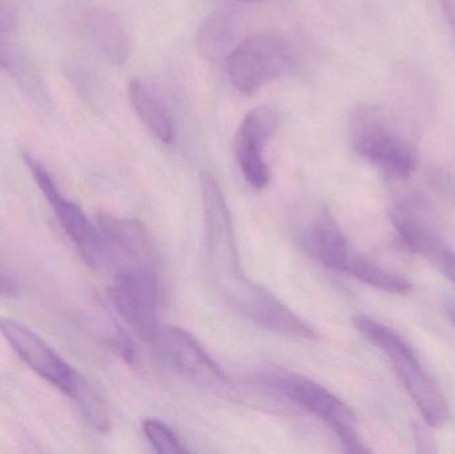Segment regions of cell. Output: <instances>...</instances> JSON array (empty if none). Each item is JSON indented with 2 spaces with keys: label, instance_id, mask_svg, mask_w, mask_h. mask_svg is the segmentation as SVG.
I'll list each match as a JSON object with an SVG mask.
<instances>
[{
  "label": "cell",
  "instance_id": "obj_10",
  "mask_svg": "<svg viewBox=\"0 0 455 454\" xmlns=\"http://www.w3.org/2000/svg\"><path fill=\"white\" fill-rule=\"evenodd\" d=\"M157 340H160L168 362L184 378L205 389L221 391L227 388L226 373L188 332L181 328L167 327L160 331Z\"/></svg>",
  "mask_w": 455,
  "mask_h": 454
},
{
  "label": "cell",
  "instance_id": "obj_5",
  "mask_svg": "<svg viewBox=\"0 0 455 454\" xmlns=\"http://www.w3.org/2000/svg\"><path fill=\"white\" fill-rule=\"evenodd\" d=\"M293 64L294 51L291 43L272 32L243 37L226 61L230 82L248 96L283 76Z\"/></svg>",
  "mask_w": 455,
  "mask_h": 454
},
{
  "label": "cell",
  "instance_id": "obj_17",
  "mask_svg": "<svg viewBox=\"0 0 455 454\" xmlns=\"http://www.w3.org/2000/svg\"><path fill=\"white\" fill-rule=\"evenodd\" d=\"M345 275L390 295H406L411 291V284L408 280L387 271L379 264L358 255L357 252L353 255L352 260L347 264Z\"/></svg>",
  "mask_w": 455,
  "mask_h": 454
},
{
  "label": "cell",
  "instance_id": "obj_22",
  "mask_svg": "<svg viewBox=\"0 0 455 454\" xmlns=\"http://www.w3.org/2000/svg\"><path fill=\"white\" fill-rule=\"evenodd\" d=\"M446 315H448L449 320H451V324L455 327V301H449L445 306Z\"/></svg>",
  "mask_w": 455,
  "mask_h": 454
},
{
  "label": "cell",
  "instance_id": "obj_23",
  "mask_svg": "<svg viewBox=\"0 0 455 454\" xmlns=\"http://www.w3.org/2000/svg\"><path fill=\"white\" fill-rule=\"evenodd\" d=\"M235 2L257 3V2H264V0H235Z\"/></svg>",
  "mask_w": 455,
  "mask_h": 454
},
{
  "label": "cell",
  "instance_id": "obj_3",
  "mask_svg": "<svg viewBox=\"0 0 455 454\" xmlns=\"http://www.w3.org/2000/svg\"><path fill=\"white\" fill-rule=\"evenodd\" d=\"M350 141L358 156L390 179H408L416 170V152L392 117L374 104H360L349 120Z\"/></svg>",
  "mask_w": 455,
  "mask_h": 454
},
{
  "label": "cell",
  "instance_id": "obj_11",
  "mask_svg": "<svg viewBox=\"0 0 455 454\" xmlns=\"http://www.w3.org/2000/svg\"><path fill=\"white\" fill-rule=\"evenodd\" d=\"M98 227L106 243L107 252H114L122 258L127 263L124 267L157 272L156 251L143 224L138 220L100 213Z\"/></svg>",
  "mask_w": 455,
  "mask_h": 454
},
{
  "label": "cell",
  "instance_id": "obj_18",
  "mask_svg": "<svg viewBox=\"0 0 455 454\" xmlns=\"http://www.w3.org/2000/svg\"><path fill=\"white\" fill-rule=\"evenodd\" d=\"M91 426L100 434H107L111 428L108 408L103 397L93 388L92 384L84 378L76 391L69 397Z\"/></svg>",
  "mask_w": 455,
  "mask_h": 454
},
{
  "label": "cell",
  "instance_id": "obj_1",
  "mask_svg": "<svg viewBox=\"0 0 455 454\" xmlns=\"http://www.w3.org/2000/svg\"><path fill=\"white\" fill-rule=\"evenodd\" d=\"M200 187L211 274L219 292L237 311L259 284L251 282L241 268L229 208L215 176L207 171L202 172Z\"/></svg>",
  "mask_w": 455,
  "mask_h": 454
},
{
  "label": "cell",
  "instance_id": "obj_19",
  "mask_svg": "<svg viewBox=\"0 0 455 454\" xmlns=\"http://www.w3.org/2000/svg\"><path fill=\"white\" fill-rule=\"evenodd\" d=\"M143 431L147 440L160 454H184L186 448L176 434L162 421L147 418L143 423Z\"/></svg>",
  "mask_w": 455,
  "mask_h": 454
},
{
  "label": "cell",
  "instance_id": "obj_6",
  "mask_svg": "<svg viewBox=\"0 0 455 454\" xmlns=\"http://www.w3.org/2000/svg\"><path fill=\"white\" fill-rule=\"evenodd\" d=\"M109 298L117 314L141 340L159 338L160 284L157 272L124 268L115 275Z\"/></svg>",
  "mask_w": 455,
  "mask_h": 454
},
{
  "label": "cell",
  "instance_id": "obj_20",
  "mask_svg": "<svg viewBox=\"0 0 455 454\" xmlns=\"http://www.w3.org/2000/svg\"><path fill=\"white\" fill-rule=\"evenodd\" d=\"M19 295L18 282L15 277L0 266V296L2 298H16Z\"/></svg>",
  "mask_w": 455,
  "mask_h": 454
},
{
  "label": "cell",
  "instance_id": "obj_13",
  "mask_svg": "<svg viewBox=\"0 0 455 454\" xmlns=\"http://www.w3.org/2000/svg\"><path fill=\"white\" fill-rule=\"evenodd\" d=\"M245 16L233 5L213 11L200 26L196 42L200 53L210 63H226L232 51L243 39Z\"/></svg>",
  "mask_w": 455,
  "mask_h": 454
},
{
  "label": "cell",
  "instance_id": "obj_4",
  "mask_svg": "<svg viewBox=\"0 0 455 454\" xmlns=\"http://www.w3.org/2000/svg\"><path fill=\"white\" fill-rule=\"evenodd\" d=\"M259 378L265 386L280 392L294 404L323 421L336 434L345 452H371L358 434L357 416L336 394L299 373L273 365L264 368Z\"/></svg>",
  "mask_w": 455,
  "mask_h": 454
},
{
  "label": "cell",
  "instance_id": "obj_21",
  "mask_svg": "<svg viewBox=\"0 0 455 454\" xmlns=\"http://www.w3.org/2000/svg\"><path fill=\"white\" fill-rule=\"evenodd\" d=\"M12 13L8 10L7 4L0 0V31H8L12 28Z\"/></svg>",
  "mask_w": 455,
  "mask_h": 454
},
{
  "label": "cell",
  "instance_id": "obj_9",
  "mask_svg": "<svg viewBox=\"0 0 455 454\" xmlns=\"http://www.w3.org/2000/svg\"><path fill=\"white\" fill-rule=\"evenodd\" d=\"M277 115L269 107H257L243 117L235 139V157L243 178L254 189L267 188L270 170L264 148L277 130Z\"/></svg>",
  "mask_w": 455,
  "mask_h": 454
},
{
  "label": "cell",
  "instance_id": "obj_14",
  "mask_svg": "<svg viewBox=\"0 0 455 454\" xmlns=\"http://www.w3.org/2000/svg\"><path fill=\"white\" fill-rule=\"evenodd\" d=\"M83 34L91 45L114 64H123L130 55V40L116 13L106 8H91L80 20Z\"/></svg>",
  "mask_w": 455,
  "mask_h": 454
},
{
  "label": "cell",
  "instance_id": "obj_12",
  "mask_svg": "<svg viewBox=\"0 0 455 454\" xmlns=\"http://www.w3.org/2000/svg\"><path fill=\"white\" fill-rule=\"evenodd\" d=\"M390 218L405 247L411 252L427 259L455 285L454 251L408 208H395Z\"/></svg>",
  "mask_w": 455,
  "mask_h": 454
},
{
  "label": "cell",
  "instance_id": "obj_16",
  "mask_svg": "<svg viewBox=\"0 0 455 454\" xmlns=\"http://www.w3.org/2000/svg\"><path fill=\"white\" fill-rule=\"evenodd\" d=\"M128 93L136 115L152 135L162 143H172L175 132L172 112L163 93L143 79L131 80Z\"/></svg>",
  "mask_w": 455,
  "mask_h": 454
},
{
  "label": "cell",
  "instance_id": "obj_15",
  "mask_svg": "<svg viewBox=\"0 0 455 454\" xmlns=\"http://www.w3.org/2000/svg\"><path fill=\"white\" fill-rule=\"evenodd\" d=\"M307 245L315 260L339 274H345L355 253L337 221L326 212L318 213L307 227Z\"/></svg>",
  "mask_w": 455,
  "mask_h": 454
},
{
  "label": "cell",
  "instance_id": "obj_2",
  "mask_svg": "<svg viewBox=\"0 0 455 454\" xmlns=\"http://www.w3.org/2000/svg\"><path fill=\"white\" fill-rule=\"evenodd\" d=\"M353 324L361 335L387 354L427 426L433 428L443 426L451 415L448 402L405 339L392 328L363 315L355 316Z\"/></svg>",
  "mask_w": 455,
  "mask_h": 454
},
{
  "label": "cell",
  "instance_id": "obj_8",
  "mask_svg": "<svg viewBox=\"0 0 455 454\" xmlns=\"http://www.w3.org/2000/svg\"><path fill=\"white\" fill-rule=\"evenodd\" d=\"M0 333L19 357L43 380L71 397L84 376L67 364L34 331L16 320L0 317Z\"/></svg>",
  "mask_w": 455,
  "mask_h": 454
},
{
  "label": "cell",
  "instance_id": "obj_7",
  "mask_svg": "<svg viewBox=\"0 0 455 454\" xmlns=\"http://www.w3.org/2000/svg\"><path fill=\"white\" fill-rule=\"evenodd\" d=\"M23 160L48 204L52 208L61 228L75 243L83 258L92 266H98L108 253L99 227L87 218L79 205L61 194L50 171L39 160L27 152H23Z\"/></svg>",
  "mask_w": 455,
  "mask_h": 454
}]
</instances>
